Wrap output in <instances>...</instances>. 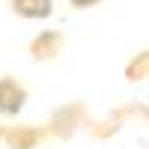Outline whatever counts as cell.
Returning <instances> with one entry per match:
<instances>
[{
	"instance_id": "3957f363",
	"label": "cell",
	"mask_w": 149,
	"mask_h": 149,
	"mask_svg": "<svg viewBox=\"0 0 149 149\" xmlns=\"http://www.w3.org/2000/svg\"><path fill=\"white\" fill-rule=\"evenodd\" d=\"M12 12L27 21H45L54 12V0H12Z\"/></svg>"
},
{
	"instance_id": "6da1fadb",
	"label": "cell",
	"mask_w": 149,
	"mask_h": 149,
	"mask_svg": "<svg viewBox=\"0 0 149 149\" xmlns=\"http://www.w3.org/2000/svg\"><path fill=\"white\" fill-rule=\"evenodd\" d=\"M27 104V86L15 78H0V113L3 116H18Z\"/></svg>"
},
{
	"instance_id": "5b68a950",
	"label": "cell",
	"mask_w": 149,
	"mask_h": 149,
	"mask_svg": "<svg viewBox=\"0 0 149 149\" xmlns=\"http://www.w3.org/2000/svg\"><path fill=\"white\" fill-rule=\"evenodd\" d=\"M69 3H72L74 9H90V6H95V3H102V0H69Z\"/></svg>"
},
{
	"instance_id": "8992f818",
	"label": "cell",
	"mask_w": 149,
	"mask_h": 149,
	"mask_svg": "<svg viewBox=\"0 0 149 149\" xmlns=\"http://www.w3.org/2000/svg\"><path fill=\"white\" fill-rule=\"evenodd\" d=\"M0 137H3V128H0Z\"/></svg>"
},
{
	"instance_id": "277c9868",
	"label": "cell",
	"mask_w": 149,
	"mask_h": 149,
	"mask_svg": "<svg viewBox=\"0 0 149 149\" xmlns=\"http://www.w3.org/2000/svg\"><path fill=\"white\" fill-rule=\"evenodd\" d=\"M3 137L12 149H33V143L39 140V131L36 128H9V131H3Z\"/></svg>"
},
{
	"instance_id": "7a4b0ae2",
	"label": "cell",
	"mask_w": 149,
	"mask_h": 149,
	"mask_svg": "<svg viewBox=\"0 0 149 149\" xmlns=\"http://www.w3.org/2000/svg\"><path fill=\"white\" fill-rule=\"evenodd\" d=\"M60 48H63V33L60 30H42L30 42V54L36 60H51V57L60 54Z\"/></svg>"
}]
</instances>
